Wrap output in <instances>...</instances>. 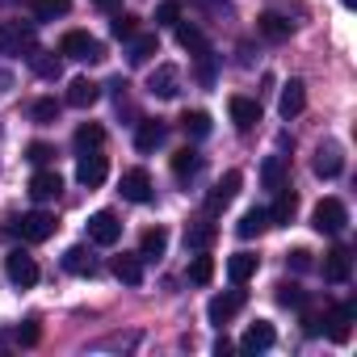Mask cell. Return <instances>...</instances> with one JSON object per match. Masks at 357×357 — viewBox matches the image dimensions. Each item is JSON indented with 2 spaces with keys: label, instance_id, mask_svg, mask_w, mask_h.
<instances>
[{
  "label": "cell",
  "instance_id": "obj_48",
  "mask_svg": "<svg viewBox=\"0 0 357 357\" xmlns=\"http://www.w3.org/2000/svg\"><path fill=\"white\" fill-rule=\"evenodd\" d=\"M303 311H307V307H303ZM319 328H324V319H319V315H311V311H307V315H303V332H307V336H315V332H319Z\"/></svg>",
  "mask_w": 357,
  "mask_h": 357
},
{
  "label": "cell",
  "instance_id": "obj_23",
  "mask_svg": "<svg viewBox=\"0 0 357 357\" xmlns=\"http://www.w3.org/2000/svg\"><path fill=\"white\" fill-rule=\"evenodd\" d=\"M198 172H202V151H198V147L172 151V176H176V181H194Z\"/></svg>",
  "mask_w": 357,
  "mask_h": 357
},
{
  "label": "cell",
  "instance_id": "obj_36",
  "mask_svg": "<svg viewBox=\"0 0 357 357\" xmlns=\"http://www.w3.org/2000/svg\"><path fill=\"white\" fill-rule=\"evenodd\" d=\"M278 303L290 307V311H303V307L311 303V294H307L298 282H282V286H278Z\"/></svg>",
  "mask_w": 357,
  "mask_h": 357
},
{
  "label": "cell",
  "instance_id": "obj_45",
  "mask_svg": "<svg viewBox=\"0 0 357 357\" xmlns=\"http://www.w3.org/2000/svg\"><path fill=\"white\" fill-rule=\"evenodd\" d=\"M38 336H43V332H38L34 319H26V324L17 328V344H38Z\"/></svg>",
  "mask_w": 357,
  "mask_h": 357
},
{
  "label": "cell",
  "instance_id": "obj_3",
  "mask_svg": "<svg viewBox=\"0 0 357 357\" xmlns=\"http://www.w3.org/2000/svg\"><path fill=\"white\" fill-rule=\"evenodd\" d=\"M311 227H315L319 236H344V227H349V206H344L340 198H324V202L311 211Z\"/></svg>",
  "mask_w": 357,
  "mask_h": 357
},
{
  "label": "cell",
  "instance_id": "obj_47",
  "mask_svg": "<svg viewBox=\"0 0 357 357\" xmlns=\"http://www.w3.org/2000/svg\"><path fill=\"white\" fill-rule=\"evenodd\" d=\"M126 89H130V84H126L122 76H114V80H109V93H114V101H118V105L126 101Z\"/></svg>",
  "mask_w": 357,
  "mask_h": 357
},
{
  "label": "cell",
  "instance_id": "obj_44",
  "mask_svg": "<svg viewBox=\"0 0 357 357\" xmlns=\"http://www.w3.org/2000/svg\"><path fill=\"white\" fill-rule=\"evenodd\" d=\"M286 265H290L294 273H307V269H311V252H307V248H294V252H286Z\"/></svg>",
  "mask_w": 357,
  "mask_h": 357
},
{
  "label": "cell",
  "instance_id": "obj_32",
  "mask_svg": "<svg viewBox=\"0 0 357 357\" xmlns=\"http://www.w3.org/2000/svg\"><path fill=\"white\" fill-rule=\"evenodd\" d=\"M164 248H168V231H164V227H147L143 240H139V257H143V261H160Z\"/></svg>",
  "mask_w": 357,
  "mask_h": 357
},
{
  "label": "cell",
  "instance_id": "obj_51",
  "mask_svg": "<svg viewBox=\"0 0 357 357\" xmlns=\"http://www.w3.org/2000/svg\"><path fill=\"white\" fill-rule=\"evenodd\" d=\"M340 5H344V9H353V5H357V0H340Z\"/></svg>",
  "mask_w": 357,
  "mask_h": 357
},
{
  "label": "cell",
  "instance_id": "obj_34",
  "mask_svg": "<svg viewBox=\"0 0 357 357\" xmlns=\"http://www.w3.org/2000/svg\"><path fill=\"white\" fill-rule=\"evenodd\" d=\"M176 43H181L190 55H198V51H206L211 43H206V34L194 26V22H176Z\"/></svg>",
  "mask_w": 357,
  "mask_h": 357
},
{
  "label": "cell",
  "instance_id": "obj_14",
  "mask_svg": "<svg viewBox=\"0 0 357 357\" xmlns=\"http://www.w3.org/2000/svg\"><path fill=\"white\" fill-rule=\"evenodd\" d=\"M340 168H344L340 143H319L315 147V160H311V172L319 176V181H332V176H340Z\"/></svg>",
  "mask_w": 357,
  "mask_h": 357
},
{
  "label": "cell",
  "instance_id": "obj_22",
  "mask_svg": "<svg viewBox=\"0 0 357 357\" xmlns=\"http://www.w3.org/2000/svg\"><path fill=\"white\" fill-rule=\"evenodd\" d=\"M273 340H278L273 324H269V319H257V324H252V328L244 332L240 349H244V353H265V349H273Z\"/></svg>",
  "mask_w": 357,
  "mask_h": 357
},
{
  "label": "cell",
  "instance_id": "obj_20",
  "mask_svg": "<svg viewBox=\"0 0 357 357\" xmlns=\"http://www.w3.org/2000/svg\"><path fill=\"white\" fill-rule=\"evenodd\" d=\"M72 109H89V105H97L101 101V84H93L89 76H76L72 84H68V97H63Z\"/></svg>",
  "mask_w": 357,
  "mask_h": 357
},
{
  "label": "cell",
  "instance_id": "obj_41",
  "mask_svg": "<svg viewBox=\"0 0 357 357\" xmlns=\"http://www.w3.org/2000/svg\"><path fill=\"white\" fill-rule=\"evenodd\" d=\"M190 282H194V286H211V282H215V261L198 252V257L190 261Z\"/></svg>",
  "mask_w": 357,
  "mask_h": 357
},
{
  "label": "cell",
  "instance_id": "obj_50",
  "mask_svg": "<svg viewBox=\"0 0 357 357\" xmlns=\"http://www.w3.org/2000/svg\"><path fill=\"white\" fill-rule=\"evenodd\" d=\"M93 5H97V9H105V13H114V9H118V0H93Z\"/></svg>",
  "mask_w": 357,
  "mask_h": 357
},
{
  "label": "cell",
  "instance_id": "obj_21",
  "mask_svg": "<svg viewBox=\"0 0 357 357\" xmlns=\"http://www.w3.org/2000/svg\"><path fill=\"white\" fill-rule=\"evenodd\" d=\"M278 194V202L269 206V227H290V219H294V211H298V194L290 190V185H282V190H273Z\"/></svg>",
  "mask_w": 357,
  "mask_h": 357
},
{
  "label": "cell",
  "instance_id": "obj_31",
  "mask_svg": "<svg viewBox=\"0 0 357 357\" xmlns=\"http://www.w3.org/2000/svg\"><path fill=\"white\" fill-rule=\"evenodd\" d=\"M286 155H265V164H261V185L265 190H282L286 185Z\"/></svg>",
  "mask_w": 357,
  "mask_h": 357
},
{
  "label": "cell",
  "instance_id": "obj_29",
  "mask_svg": "<svg viewBox=\"0 0 357 357\" xmlns=\"http://www.w3.org/2000/svg\"><path fill=\"white\" fill-rule=\"evenodd\" d=\"M63 269L76 273V278H93V273H97V257H93L84 244H76V248L63 252Z\"/></svg>",
  "mask_w": 357,
  "mask_h": 357
},
{
  "label": "cell",
  "instance_id": "obj_6",
  "mask_svg": "<svg viewBox=\"0 0 357 357\" xmlns=\"http://www.w3.org/2000/svg\"><path fill=\"white\" fill-rule=\"evenodd\" d=\"M5 273H9V282H13L17 290L38 286V261H34L26 248H13V252L5 257Z\"/></svg>",
  "mask_w": 357,
  "mask_h": 357
},
{
  "label": "cell",
  "instance_id": "obj_38",
  "mask_svg": "<svg viewBox=\"0 0 357 357\" xmlns=\"http://www.w3.org/2000/svg\"><path fill=\"white\" fill-rule=\"evenodd\" d=\"M109 34H114L118 43H130V38L139 34V17H135V13H114V22H109Z\"/></svg>",
  "mask_w": 357,
  "mask_h": 357
},
{
  "label": "cell",
  "instance_id": "obj_30",
  "mask_svg": "<svg viewBox=\"0 0 357 357\" xmlns=\"http://www.w3.org/2000/svg\"><path fill=\"white\" fill-rule=\"evenodd\" d=\"M257 269H261V257H252V252H236V257L227 261V278H231L236 286H244L248 278H257Z\"/></svg>",
  "mask_w": 357,
  "mask_h": 357
},
{
  "label": "cell",
  "instance_id": "obj_49",
  "mask_svg": "<svg viewBox=\"0 0 357 357\" xmlns=\"http://www.w3.org/2000/svg\"><path fill=\"white\" fill-rule=\"evenodd\" d=\"M215 353H219V357H223V353H231V340H227V336H219V340H215Z\"/></svg>",
  "mask_w": 357,
  "mask_h": 357
},
{
  "label": "cell",
  "instance_id": "obj_10",
  "mask_svg": "<svg viewBox=\"0 0 357 357\" xmlns=\"http://www.w3.org/2000/svg\"><path fill=\"white\" fill-rule=\"evenodd\" d=\"M89 240H93L97 248H114V244L122 240V223H118V215H114V211H97V215L89 219Z\"/></svg>",
  "mask_w": 357,
  "mask_h": 357
},
{
  "label": "cell",
  "instance_id": "obj_26",
  "mask_svg": "<svg viewBox=\"0 0 357 357\" xmlns=\"http://www.w3.org/2000/svg\"><path fill=\"white\" fill-rule=\"evenodd\" d=\"M265 231H269V211H265V206L244 211L240 223H236V236H240V240H257V236H265Z\"/></svg>",
  "mask_w": 357,
  "mask_h": 357
},
{
  "label": "cell",
  "instance_id": "obj_4",
  "mask_svg": "<svg viewBox=\"0 0 357 357\" xmlns=\"http://www.w3.org/2000/svg\"><path fill=\"white\" fill-rule=\"evenodd\" d=\"M55 215L51 211H30V215H22V219H13V231L26 240V244H43V240H51L55 236Z\"/></svg>",
  "mask_w": 357,
  "mask_h": 357
},
{
  "label": "cell",
  "instance_id": "obj_2",
  "mask_svg": "<svg viewBox=\"0 0 357 357\" xmlns=\"http://www.w3.org/2000/svg\"><path fill=\"white\" fill-rule=\"evenodd\" d=\"M30 47H38V30L34 22H0V55H26Z\"/></svg>",
  "mask_w": 357,
  "mask_h": 357
},
{
  "label": "cell",
  "instance_id": "obj_37",
  "mask_svg": "<svg viewBox=\"0 0 357 357\" xmlns=\"http://www.w3.org/2000/svg\"><path fill=\"white\" fill-rule=\"evenodd\" d=\"M59 109H63V105H59L55 97H38V101L30 105V118H34L38 126H51V122H59Z\"/></svg>",
  "mask_w": 357,
  "mask_h": 357
},
{
  "label": "cell",
  "instance_id": "obj_11",
  "mask_svg": "<svg viewBox=\"0 0 357 357\" xmlns=\"http://www.w3.org/2000/svg\"><path fill=\"white\" fill-rule=\"evenodd\" d=\"M353 319H357V303H340V307H332V311L324 315V328H319V332H328L336 344H344V340L353 336Z\"/></svg>",
  "mask_w": 357,
  "mask_h": 357
},
{
  "label": "cell",
  "instance_id": "obj_40",
  "mask_svg": "<svg viewBox=\"0 0 357 357\" xmlns=\"http://www.w3.org/2000/svg\"><path fill=\"white\" fill-rule=\"evenodd\" d=\"M194 63H198V80L211 89V84H215V72H219V55L206 47V51H198V55H194Z\"/></svg>",
  "mask_w": 357,
  "mask_h": 357
},
{
  "label": "cell",
  "instance_id": "obj_42",
  "mask_svg": "<svg viewBox=\"0 0 357 357\" xmlns=\"http://www.w3.org/2000/svg\"><path fill=\"white\" fill-rule=\"evenodd\" d=\"M181 22V0H164L155 5V26H176Z\"/></svg>",
  "mask_w": 357,
  "mask_h": 357
},
{
  "label": "cell",
  "instance_id": "obj_33",
  "mask_svg": "<svg viewBox=\"0 0 357 357\" xmlns=\"http://www.w3.org/2000/svg\"><path fill=\"white\" fill-rule=\"evenodd\" d=\"M72 143H76V151H101V143H105V126H97V122H84V126H76Z\"/></svg>",
  "mask_w": 357,
  "mask_h": 357
},
{
  "label": "cell",
  "instance_id": "obj_24",
  "mask_svg": "<svg viewBox=\"0 0 357 357\" xmlns=\"http://www.w3.org/2000/svg\"><path fill=\"white\" fill-rule=\"evenodd\" d=\"M151 55H160V38H155V34H135V38L126 43V63H130V68H143Z\"/></svg>",
  "mask_w": 357,
  "mask_h": 357
},
{
  "label": "cell",
  "instance_id": "obj_13",
  "mask_svg": "<svg viewBox=\"0 0 357 357\" xmlns=\"http://www.w3.org/2000/svg\"><path fill=\"white\" fill-rule=\"evenodd\" d=\"M147 93L160 97V101H172L176 93H181V72H176L172 63H160V68L147 76Z\"/></svg>",
  "mask_w": 357,
  "mask_h": 357
},
{
  "label": "cell",
  "instance_id": "obj_16",
  "mask_svg": "<svg viewBox=\"0 0 357 357\" xmlns=\"http://www.w3.org/2000/svg\"><path fill=\"white\" fill-rule=\"evenodd\" d=\"M164 139H168V122H160V118H139L135 122V147L143 155L155 151V147H164Z\"/></svg>",
  "mask_w": 357,
  "mask_h": 357
},
{
  "label": "cell",
  "instance_id": "obj_12",
  "mask_svg": "<svg viewBox=\"0 0 357 357\" xmlns=\"http://www.w3.org/2000/svg\"><path fill=\"white\" fill-rule=\"evenodd\" d=\"M59 194H63V176H59L55 168H38V172L30 176V198H34L38 206L59 202Z\"/></svg>",
  "mask_w": 357,
  "mask_h": 357
},
{
  "label": "cell",
  "instance_id": "obj_35",
  "mask_svg": "<svg viewBox=\"0 0 357 357\" xmlns=\"http://www.w3.org/2000/svg\"><path fill=\"white\" fill-rule=\"evenodd\" d=\"M181 130H185L190 139H206V135H211V114H206V109H185V114H181Z\"/></svg>",
  "mask_w": 357,
  "mask_h": 357
},
{
  "label": "cell",
  "instance_id": "obj_27",
  "mask_svg": "<svg viewBox=\"0 0 357 357\" xmlns=\"http://www.w3.org/2000/svg\"><path fill=\"white\" fill-rule=\"evenodd\" d=\"M215 240H219V227H215L211 219H198V223L185 227V248H190V252H206Z\"/></svg>",
  "mask_w": 357,
  "mask_h": 357
},
{
  "label": "cell",
  "instance_id": "obj_7",
  "mask_svg": "<svg viewBox=\"0 0 357 357\" xmlns=\"http://www.w3.org/2000/svg\"><path fill=\"white\" fill-rule=\"evenodd\" d=\"M105 176H109V160L101 151H80V160H76V181L84 190H101Z\"/></svg>",
  "mask_w": 357,
  "mask_h": 357
},
{
  "label": "cell",
  "instance_id": "obj_18",
  "mask_svg": "<svg viewBox=\"0 0 357 357\" xmlns=\"http://www.w3.org/2000/svg\"><path fill=\"white\" fill-rule=\"evenodd\" d=\"M324 282H336V286H344L349 278H353V257H349V248H332V252H324Z\"/></svg>",
  "mask_w": 357,
  "mask_h": 357
},
{
  "label": "cell",
  "instance_id": "obj_39",
  "mask_svg": "<svg viewBox=\"0 0 357 357\" xmlns=\"http://www.w3.org/2000/svg\"><path fill=\"white\" fill-rule=\"evenodd\" d=\"M72 9V0H34V22H55Z\"/></svg>",
  "mask_w": 357,
  "mask_h": 357
},
{
  "label": "cell",
  "instance_id": "obj_43",
  "mask_svg": "<svg viewBox=\"0 0 357 357\" xmlns=\"http://www.w3.org/2000/svg\"><path fill=\"white\" fill-rule=\"evenodd\" d=\"M26 160H30L34 168H47V164L55 160V147H51V143H30V147H26Z\"/></svg>",
  "mask_w": 357,
  "mask_h": 357
},
{
  "label": "cell",
  "instance_id": "obj_25",
  "mask_svg": "<svg viewBox=\"0 0 357 357\" xmlns=\"http://www.w3.org/2000/svg\"><path fill=\"white\" fill-rule=\"evenodd\" d=\"M303 105H307V84H303V80L282 84V101H278L282 118H286V122H290V118H298V114H303Z\"/></svg>",
  "mask_w": 357,
  "mask_h": 357
},
{
  "label": "cell",
  "instance_id": "obj_1",
  "mask_svg": "<svg viewBox=\"0 0 357 357\" xmlns=\"http://www.w3.org/2000/svg\"><path fill=\"white\" fill-rule=\"evenodd\" d=\"M59 55L63 59H76V63H101L105 59V47L93 34H84V30H68L59 38Z\"/></svg>",
  "mask_w": 357,
  "mask_h": 357
},
{
  "label": "cell",
  "instance_id": "obj_15",
  "mask_svg": "<svg viewBox=\"0 0 357 357\" xmlns=\"http://www.w3.org/2000/svg\"><path fill=\"white\" fill-rule=\"evenodd\" d=\"M26 63H30V72H34L38 80H59V76H63V55H55V51L30 47V51H26Z\"/></svg>",
  "mask_w": 357,
  "mask_h": 357
},
{
  "label": "cell",
  "instance_id": "obj_9",
  "mask_svg": "<svg viewBox=\"0 0 357 357\" xmlns=\"http://www.w3.org/2000/svg\"><path fill=\"white\" fill-rule=\"evenodd\" d=\"M244 303H248V294H244V290H223V294H215V298H211L206 319H211L215 328H223V324H231V319L244 311Z\"/></svg>",
  "mask_w": 357,
  "mask_h": 357
},
{
  "label": "cell",
  "instance_id": "obj_8",
  "mask_svg": "<svg viewBox=\"0 0 357 357\" xmlns=\"http://www.w3.org/2000/svg\"><path fill=\"white\" fill-rule=\"evenodd\" d=\"M118 194H122L126 202H135V206L151 202V198H155V185H151L147 168H126V172H122V181H118Z\"/></svg>",
  "mask_w": 357,
  "mask_h": 357
},
{
  "label": "cell",
  "instance_id": "obj_5",
  "mask_svg": "<svg viewBox=\"0 0 357 357\" xmlns=\"http://www.w3.org/2000/svg\"><path fill=\"white\" fill-rule=\"evenodd\" d=\"M240 185H244V172H236V168H231V172H223L219 181H215V190L206 194V215H211V219H215V215H223V211L236 202Z\"/></svg>",
  "mask_w": 357,
  "mask_h": 357
},
{
  "label": "cell",
  "instance_id": "obj_17",
  "mask_svg": "<svg viewBox=\"0 0 357 357\" xmlns=\"http://www.w3.org/2000/svg\"><path fill=\"white\" fill-rule=\"evenodd\" d=\"M227 109H231V122H236L240 135H248V130L261 122V101H257V97H231Z\"/></svg>",
  "mask_w": 357,
  "mask_h": 357
},
{
  "label": "cell",
  "instance_id": "obj_46",
  "mask_svg": "<svg viewBox=\"0 0 357 357\" xmlns=\"http://www.w3.org/2000/svg\"><path fill=\"white\" fill-rule=\"evenodd\" d=\"M194 5L206 13H231V0H194Z\"/></svg>",
  "mask_w": 357,
  "mask_h": 357
},
{
  "label": "cell",
  "instance_id": "obj_19",
  "mask_svg": "<svg viewBox=\"0 0 357 357\" xmlns=\"http://www.w3.org/2000/svg\"><path fill=\"white\" fill-rule=\"evenodd\" d=\"M257 34H261V38H269V43H286V38L294 34V22L269 9V13H261V17H257Z\"/></svg>",
  "mask_w": 357,
  "mask_h": 357
},
{
  "label": "cell",
  "instance_id": "obj_28",
  "mask_svg": "<svg viewBox=\"0 0 357 357\" xmlns=\"http://www.w3.org/2000/svg\"><path fill=\"white\" fill-rule=\"evenodd\" d=\"M114 278H118L122 286H143V257H139V252L114 257Z\"/></svg>",
  "mask_w": 357,
  "mask_h": 357
}]
</instances>
